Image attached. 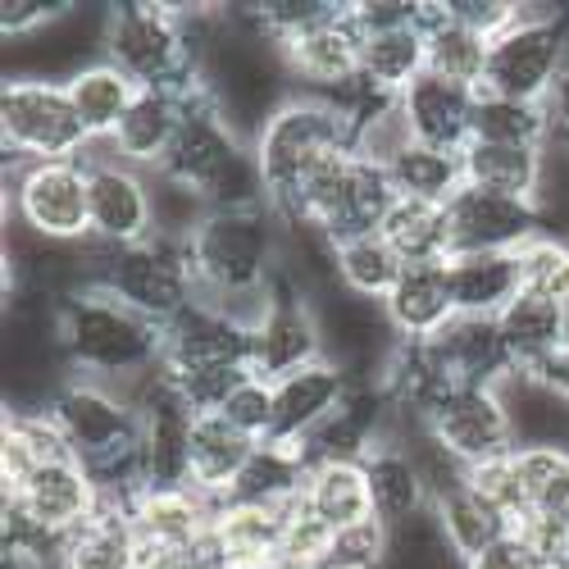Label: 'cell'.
<instances>
[{
	"instance_id": "obj_31",
	"label": "cell",
	"mask_w": 569,
	"mask_h": 569,
	"mask_svg": "<svg viewBox=\"0 0 569 569\" xmlns=\"http://www.w3.org/2000/svg\"><path fill=\"white\" fill-rule=\"evenodd\" d=\"M460 164H465V182L469 187L533 201L538 187H542L547 151H538V147H501V141H469V147L460 151Z\"/></svg>"
},
{
	"instance_id": "obj_20",
	"label": "cell",
	"mask_w": 569,
	"mask_h": 569,
	"mask_svg": "<svg viewBox=\"0 0 569 569\" xmlns=\"http://www.w3.org/2000/svg\"><path fill=\"white\" fill-rule=\"evenodd\" d=\"M251 451H256V442L242 429H232L219 410L197 415L192 438H187V488H197L214 506L228 501L237 479H242L247 460H251Z\"/></svg>"
},
{
	"instance_id": "obj_6",
	"label": "cell",
	"mask_w": 569,
	"mask_h": 569,
	"mask_svg": "<svg viewBox=\"0 0 569 569\" xmlns=\"http://www.w3.org/2000/svg\"><path fill=\"white\" fill-rule=\"evenodd\" d=\"M10 223L56 247H82L91 237L87 160H28L6 164Z\"/></svg>"
},
{
	"instance_id": "obj_5",
	"label": "cell",
	"mask_w": 569,
	"mask_h": 569,
	"mask_svg": "<svg viewBox=\"0 0 569 569\" xmlns=\"http://www.w3.org/2000/svg\"><path fill=\"white\" fill-rule=\"evenodd\" d=\"M91 137L69 101L64 82L6 78L0 91V151L6 164L28 160H82Z\"/></svg>"
},
{
	"instance_id": "obj_49",
	"label": "cell",
	"mask_w": 569,
	"mask_h": 569,
	"mask_svg": "<svg viewBox=\"0 0 569 569\" xmlns=\"http://www.w3.org/2000/svg\"><path fill=\"white\" fill-rule=\"evenodd\" d=\"M69 6H46V0H6L0 6V32L6 41H28L37 32H46Z\"/></svg>"
},
{
	"instance_id": "obj_14",
	"label": "cell",
	"mask_w": 569,
	"mask_h": 569,
	"mask_svg": "<svg viewBox=\"0 0 569 569\" xmlns=\"http://www.w3.org/2000/svg\"><path fill=\"white\" fill-rule=\"evenodd\" d=\"M447 223H451V256H465V251L519 256L542 232L533 201L483 192V187H469V182L447 201Z\"/></svg>"
},
{
	"instance_id": "obj_10",
	"label": "cell",
	"mask_w": 569,
	"mask_h": 569,
	"mask_svg": "<svg viewBox=\"0 0 569 569\" xmlns=\"http://www.w3.org/2000/svg\"><path fill=\"white\" fill-rule=\"evenodd\" d=\"M423 423L465 469L515 451V429L501 388H473V383L442 388L423 406Z\"/></svg>"
},
{
	"instance_id": "obj_27",
	"label": "cell",
	"mask_w": 569,
	"mask_h": 569,
	"mask_svg": "<svg viewBox=\"0 0 569 569\" xmlns=\"http://www.w3.org/2000/svg\"><path fill=\"white\" fill-rule=\"evenodd\" d=\"M456 315H501L519 292V260L501 251H465L447 260Z\"/></svg>"
},
{
	"instance_id": "obj_37",
	"label": "cell",
	"mask_w": 569,
	"mask_h": 569,
	"mask_svg": "<svg viewBox=\"0 0 569 569\" xmlns=\"http://www.w3.org/2000/svg\"><path fill=\"white\" fill-rule=\"evenodd\" d=\"M392 242V251L406 264H438L451 260V223H447V206L433 201H406L397 197L392 214L378 228Z\"/></svg>"
},
{
	"instance_id": "obj_26",
	"label": "cell",
	"mask_w": 569,
	"mask_h": 569,
	"mask_svg": "<svg viewBox=\"0 0 569 569\" xmlns=\"http://www.w3.org/2000/svg\"><path fill=\"white\" fill-rule=\"evenodd\" d=\"M497 323H501V338H506L515 373H538L565 351V306L560 301L519 292L497 315Z\"/></svg>"
},
{
	"instance_id": "obj_48",
	"label": "cell",
	"mask_w": 569,
	"mask_h": 569,
	"mask_svg": "<svg viewBox=\"0 0 569 569\" xmlns=\"http://www.w3.org/2000/svg\"><path fill=\"white\" fill-rule=\"evenodd\" d=\"M465 569H556L525 533L510 529L501 542H492L488 551H479L473 560H465Z\"/></svg>"
},
{
	"instance_id": "obj_34",
	"label": "cell",
	"mask_w": 569,
	"mask_h": 569,
	"mask_svg": "<svg viewBox=\"0 0 569 569\" xmlns=\"http://www.w3.org/2000/svg\"><path fill=\"white\" fill-rule=\"evenodd\" d=\"M310 473V456L292 442H256L242 479H237L228 501H251V506H297Z\"/></svg>"
},
{
	"instance_id": "obj_47",
	"label": "cell",
	"mask_w": 569,
	"mask_h": 569,
	"mask_svg": "<svg viewBox=\"0 0 569 569\" xmlns=\"http://www.w3.org/2000/svg\"><path fill=\"white\" fill-rule=\"evenodd\" d=\"M447 10L456 23H465L469 32H479L483 41H497L506 28L519 23L525 6L519 0H447Z\"/></svg>"
},
{
	"instance_id": "obj_25",
	"label": "cell",
	"mask_w": 569,
	"mask_h": 569,
	"mask_svg": "<svg viewBox=\"0 0 569 569\" xmlns=\"http://www.w3.org/2000/svg\"><path fill=\"white\" fill-rule=\"evenodd\" d=\"M182 110H187V91H160V87L137 91L132 110L123 114V123L110 137L114 156L137 164V169H147V173H156L164 164L169 147H173V137H178Z\"/></svg>"
},
{
	"instance_id": "obj_7",
	"label": "cell",
	"mask_w": 569,
	"mask_h": 569,
	"mask_svg": "<svg viewBox=\"0 0 569 569\" xmlns=\"http://www.w3.org/2000/svg\"><path fill=\"white\" fill-rule=\"evenodd\" d=\"M565 56H569V19L556 6H525L519 23L492 41L479 91L506 101L547 106L560 82Z\"/></svg>"
},
{
	"instance_id": "obj_4",
	"label": "cell",
	"mask_w": 569,
	"mask_h": 569,
	"mask_svg": "<svg viewBox=\"0 0 569 569\" xmlns=\"http://www.w3.org/2000/svg\"><path fill=\"white\" fill-rule=\"evenodd\" d=\"M82 288H101L114 301H123L132 315L151 319L156 328H169L197 301V273L187 247L160 242V237L123 251L82 242Z\"/></svg>"
},
{
	"instance_id": "obj_40",
	"label": "cell",
	"mask_w": 569,
	"mask_h": 569,
	"mask_svg": "<svg viewBox=\"0 0 569 569\" xmlns=\"http://www.w3.org/2000/svg\"><path fill=\"white\" fill-rule=\"evenodd\" d=\"M519 483H525L529 515H560L569 519V451L560 447H519Z\"/></svg>"
},
{
	"instance_id": "obj_17",
	"label": "cell",
	"mask_w": 569,
	"mask_h": 569,
	"mask_svg": "<svg viewBox=\"0 0 569 569\" xmlns=\"http://www.w3.org/2000/svg\"><path fill=\"white\" fill-rule=\"evenodd\" d=\"M351 378L333 365V360H319L292 378L273 383V442H292V447H306L315 438V429H323L328 419L342 410V401L351 397Z\"/></svg>"
},
{
	"instance_id": "obj_35",
	"label": "cell",
	"mask_w": 569,
	"mask_h": 569,
	"mask_svg": "<svg viewBox=\"0 0 569 569\" xmlns=\"http://www.w3.org/2000/svg\"><path fill=\"white\" fill-rule=\"evenodd\" d=\"M406 260L392 251V242L383 232H360L333 247V273L338 288L365 301H388V292L397 288Z\"/></svg>"
},
{
	"instance_id": "obj_3",
	"label": "cell",
	"mask_w": 569,
	"mask_h": 569,
	"mask_svg": "<svg viewBox=\"0 0 569 569\" xmlns=\"http://www.w3.org/2000/svg\"><path fill=\"white\" fill-rule=\"evenodd\" d=\"M197 273V297H251L269 292L282 264V219L264 210H210L201 232L187 242Z\"/></svg>"
},
{
	"instance_id": "obj_45",
	"label": "cell",
	"mask_w": 569,
	"mask_h": 569,
	"mask_svg": "<svg viewBox=\"0 0 569 569\" xmlns=\"http://www.w3.org/2000/svg\"><path fill=\"white\" fill-rule=\"evenodd\" d=\"M479 497H488L510 525L529 515L525 506V483H519V465H515V451L510 456H497V460H483V465H469V479H465Z\"/></svg>"
},
{
	"instance_id": "obj_12",
	"label": "cell",
	"mask_w": 569,
	"mask_h": 569,
	"mask_svg": "<svg viewBox=\"0 0 569 569\" xmlns=\"http://www.w3.org/2000/svg\"><path fill=\"white\" fill-rule=\"evenodd\" d=\"M101 510V488L87 473L82 460L64 456L32 469L23 483L6 488V515H19L23 525H32L46 538H69L78 525H87Z\"/></svg>"
},
{
	"instance_id": "obj_1",
	"label": "cell",
	"mask_w": 569,
	"mask_h": 569,
	"mask_svg": "<svg viewBox=\"0 0 569 569\" xmlns=\"http://www.w3.org/2000/svg\"><path fill=\"white\" fill-rule=\"evenodd\" d=\"M56 342L73 378L123 388L164 365V328L132 315L101 288H78L56 306Z\"/></svg>"
},
{
	"instance_id": "obj_15",
	"label": "cell",
	"mask_w": 569,
	"mask_h": 569,
	"mask_svg": "<svg viewBox=\"0 0 569 569\" xmlns=\"http://www.w3.org/2000/svg\"><path fill=\"white\" fill-rule=\"evenodd\" d=\"M251 333L206 301H192L164 328V369H247Z\"/></svg>"
},
{
	"instance_id": "obj_16",
	"label": "cell",
	"mask_w": 569,
	"mask_h": 569,
	"mask_svg": "<svg viewBox=\"0 0 569 569\" xmlns=\"http://www.w3.org/2000/svg\"><path fill=\"white\" fill-rule=\"evenodd\" d=\"M473 106H479V91L447 82L438 73L415 78L397 97V110H401L410 137L423 141V147H442V151H465L469 147Z\"/></svg>"
},
{
	"instance_id": "obj_50",
	"label": "cell",
	"mask_w": 569,
	"mask_h": 569,
	"mask_svg": "<svg viewBox=\"0 0 569 569\" xmlns=\"http://www.w3.org/2000/svg\"><path fill=\"white\" fill-rule=\"evenodd\" d=\"M565 351H569V306H565Z\"/></svg>"
},
{
	"instance_id": "obj_43",
	"label": "cell",
	"mask_w": 569,
	"mask_h": 569,
	"mask_svg": "<svg viewBox=\"0 0 569 569\" xmlns=\"http://www.w3.org/2000/svg\"><path fill=\"white\" fill-rule=\"evenodd\" d=\"M388 560H392V529H383L378 519H360V525L333 533L319 569H388Z\"/></svg>"
},
{
	"instance_id": "obj_21",
	"label": "cell",
	"mask_w": 569,
	"mask_h": 569,
	"mask_svg": "<svg viewBox=\"0 0 569 569\" xmlns=\"http://www.w3.org/2000/svg\"><path fill=\"white\" fill-rule=\"evenodd\" d=\"M132 529L137 542H160V547H197L214 529V501L197 488L173 483V488H141L132 501Z\"/></svg>"
},
{
	"instance_id": "obj_46",
	"label": "cell",
	"mask_w": 569,
	"mask_h": 569,
	"mask_svg": "<svg viewBox=\"0 0 569 569\" xmlns=\"http://www.w3.org/2000/svg\"><path fill=\"white\" fill-rule=\"evenodd\" d=\"M328 542H333V529L319 525L310 510L292 506V515H288V533H282V556H278V565H288V569H319Z\"/></svg>"
},
{
	"instance_id": "obj_19",
	"label": "cell",
	"mask_w": 569,
	"mask_h": 569,
	"mask_svg": "<svg viewBox=\"0 0 569 569\" xmlns=\"http://www.w3.org/2000/svg\"><path fill=\"white\" fill-rule=\"evenodd\" d=\"M429 73V41H423V0H419V19L397 23V28H378L360 32V87L369 97L397 101L401 91Z\"/></svg>"
},
{
	"instance_id": "obj_8",
	"label": "cell",
	"mask_w": 569,
	"mask_h": 569,
	"mask_svg": "<svg viewBox=\"0 0 569 569\" xmlns=\"http://www.w3.org/2000/svg\"><path fill=\"white\" fill-rule=\"evenodd\" d=\"M87 206H91V237L101 247H141L156 237V201L151 173L114 156L110 141L87 147Z\"/></svg>"
},
{
	"instance_id": "obj_23",
	"label": "cell",
	"mask_w": 569,
	"mask_h": 569,
	"mask_svg": "<svg viewBox=\"0 0 569 569\" xmlns=\"http://www.w3.org/2000/svg\"><path fill=\"white\" fill-rule=\"evenodd\" d=\"M383 310H388L392 333L406 347L429 342L433 333H442V328L451 323V315H456L447 260H438V264H406L401 278H397V288L383 301Z\"/></svg>"
},
{
	"instance_id": "obj_39",
	"label": "cell",
	"mask_w": 569,
	"mask_h": 569,
	"mask_svg": "<svg viewBox=\"0 0 569 569\" xmlns=\"http://www.w3.org/2000/svg\"><path fill=\"white\" fill-rule=\"evenodd\" d=\"M469 141H501V147H538V151H547L551 110L479 91V106H473V137Z\"/></svg>"
},
{
	"instance_id": "obj_11",
	"label": "cell",
	"mask_w": 569,
	"mask_h": 569,
	"mask_svg": "<svg viewBox=\"0 0 569 569\" xmlns=\"http://www.w3.org/2000/svg\"><path fill=\"white\" fill-rule=\"evenodd\" d=\"M328 360L323 356V333H319V315L310 306L306 292H297L288 278H273V297L269 310L260 315V323L251 328V351H247V369L264 383H282L310 365Z\"/></svg>"
},
{
	"instance_id": "obj_9",
	"label": "cell",
	"mask_w": 569,
	"mask_h": 569,
	"mask_svg": "<svg viewBox=\"0 0 569 569\" xmlns=\"http://www.w3.org/2000/svg\"><path fill=\"white\" fill-rule=\"evenodd\" d=\"M282 64H288L301 97H323L351 106L360 97V28L351 23L347 6H333L319 23L282 41Z\"/></svg>"
},
{
	"instance_id": "obj_32",
	"label": "cell",
	"mask_w": 569,
	"mask_h": 569,
	"mask_svg": "<svg viewBox=\"0 0 569 569\" xmlns=\"http://www.w3.org/2000/svg\"><path fill=\"white\" fill-rule=\"evenodd\" d=\"M64 91H69V101H73V110H78L87 137H91V141H110L114 128L123 123V114L132 110V101H137L141 87H137L123 69H114L110 60H91L87 69H78V73L64 82Z\"/></svg>"
},
{
	"instance_id": "obj_28",
	"label": "cell",
	"mask_w": 569,
	"mask_h": 569,
	"mask_svg": "<svg viewBox=\"0 0 569 569\" xmlns=\"http://www.w3.org/2000/svg\"><path fill=\"white\" fill-rule=\"evenodd\" d=\"M297 506L310 510L319 525H328L333 533L360 525V519H373L365 465L360 460H315Z\"/></svg>"
},
{
	"instance_id": "obj_22",
	"label": "cell",
	"mask_w": 569,
	"mask_h": 569,
	"mask_svg": "<svg viewBox=\"0 0 569 569\" xmlns=\"http://www.w3.org/2000/svg\"><path fill=\"white\" fill-rule=\"evenodd\" d=\"M292 506H251L219 501L214 506V542L228 569H273L282 556Z\"/></svg>"
},
{
	"instance_id": "obj_29",
	"label": "cell",
	"mask_w": 569,
	"mask_h": 569,
	"mask_svg": "<svg viewBox=\"0 0 569 569\" xmlns=\"http://www.w3.org/2000/svg\"><path fill=\"white\" fill-rule=\"evenodd\" d=\"M60 569H137L132 510L101 501V510L60 538Z\"/></svg>"
},
{
	"instance_id": "obj_24",
	"label": "cell",
	"mask_w": 569,
	"mask_h": 569,
	"mask_svg": "<svg viewBox=\"0 0 569 569\" xmlns=\"http://www.w3.org/2000/svg\"><path fill=\"white\" fill-rule=\"evenodd\" d=\"M392 206H397V187H392L388 169L351 151L342 187H338V201H333V210L323 214L319 232L333 247L347 242V237H360V232H378L383 219L392 214Z\"/></svg>"
},
{
	"instance_id": "obj_36",
	"label": "cell",
	"mask_w": 569,
	"mask_h": 569,
	"mask_svg": "<svg viewBox=\"0 0 569 569\" xmlns=\"http://www.w3.org/2000/svg\"><path fill=\"white\" fill-rule=\"evenodd\" d=\"M383 169H388V178H392V187H397V197H406V201L447 206V201L460 192V187H465L460 151L423 147V141H410V147H401Z\"/></svg>"
},
{
	"instance_id": "obj_41",
	"label": "cell",
	"mask_w": 569,
	"mask_h": 569,
	"mask_svg": "<svg viewBox=\"0 0 569 569\" xmlns=\"http://www.w3.org/2000/svg\"><path fill=\"white\" fill-rule=\"evenodd\" d=\"M151 201H156V237L173 247H187L210 219V201L169 173H151Z\"/></svg>"
},
{
	"instance_id": "obj_2",
	"label": "cell",
	"mask_w": 569,
	"mask_h": 569,
	"mask_svg": "<svg viewBox=\"0 0 569 569\" xmlns=\"http://www.w3.org/2000/svg\"><path fill=\"white\" fill-rule=\"evenodd\" d=\"M264 187H269V210L282 214L292 206V197L301 192V182L342 151L356 147V114L338 101H323V97H297L282 106L260 137L251 141Z\"/></svg>"
},
{
	"instance_id": "obj_38",
	"label": "cell",
	"mask_w": 569,
	"mask_h": 569,
	"mask_svg": "<svg viewBox=\"0 0 569 569\" xmlns=\"http://www.w3.org/2000/svg\"><path fill=\"white\" fill-rule=\"evenodd\" d=\"M433 515H438V525H442V533H447V542L460 560H473L479 551H488L492 542H501L515 529L510 519L488 497L473 492L469 483L447 492L442 501H433Z\"/></svg>"
},
{
	"instance_id": "obj_44",
	"label": "cell",
	"mask_w": 569,
	"mask_h": 569,
	"mask_svg": "<svg viewBox=\"0 0 569 569\" xmlns=\"http://www.w3.org/2000/svg\"><path fill=\"white\" fill-rule=\"evenodd\" d=\"M219 415L232 423V429H242L251 442H269L273 438V419H278V410H273V383L247 373L242 383L228 392V401L219 406Z\"/></svg>"
},
{
	"instance_id": "obj_33",
	"label": "cell",
	"mask_w": 569,
	"mask_h": 569,
	"mask_svg": "<svg viewBox=\"0 0 569 569\" xmlns=\"http://www.w3.org/2000/svg\"><path fill=\"white\" fill-rule=\"evenodd\" d=\"M73 456L51 410H6L0 423V483L14 488L32 469Z\"/></svg>"
},
{
	"instance_id": "obj_30",
	"label": "cell",
	"mask_w": 569,
	"mask_h": 569,
	"mask_svg": "<svg viewBox=\"0 0 569 569\" xmlns=\"http://www.w3.org/2000/svg\"><path fill=\"white\" fill-rule=\"evenodd\" d=\"M423 41H429V73L460 82V87H473V91L483 87L492 41L469 32L465 23H456L447 0H423Z\"/></svg>"
},
{
	"instance_id": "obj_18",
	"label": "cell",
	"mask_w": 569,
	"mask_h": 569,
	"mask_svg": "<svg viewBox=\"0 0 569 569\" xmlns=\"http://www.w3.org/2000/svg\"><path fill=\"white\" fill-rule=\"evenodd\" d=\"M365 465V483H369V506H373V519L383 529H406L410 519L429 515L433 510V497H429V483L415 465V456L397 442V438H378L369 447V456L360 460Z\"/></svg>"
},
{
	"instance_id": "obj_42",
	"label": "cell",
	"mask_w": 569,
	"mask_h": 569,
	"mask_svg": "<svg viewBox=\"0 0 569 569\" xmlns=\"http://www.w3.org/2000/svg\"><path fill=\"white\" fill-rule=\"evenodd\" d=\"M515 260H519V288L533 292V297L569 306V242L538 232Z\"/></svg>"
},
{
	"instance_id": "obj_13",
	"label": "cell",
	"mask_w": 569,
	"mask_h": 569,
	"mask_svg": "<svg viewBox=\"0 0 569 569\" xmlns=\"http://www.w3.org/2000/svg\"><path fill=\"white\" fill-rule=\"evenodd\" d=\"M247 147H251V141H242L232 132V123L223 119L214 97L197 82V87H187V110H182L178 137H173V147H169V156H164V164L156 173H169V178L197 187V192L206 197L210 182Z\"/></svg>"
}]
</instances>
